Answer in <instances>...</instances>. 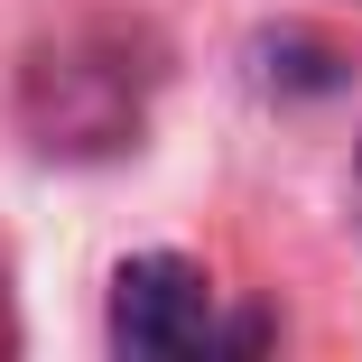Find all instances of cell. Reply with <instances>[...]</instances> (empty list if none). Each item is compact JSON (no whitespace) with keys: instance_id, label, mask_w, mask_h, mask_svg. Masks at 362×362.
I'll use <instances>...</instances> for the list:
<instances>
[{"instance_id":"1","label":"cell","mask_w":362,"mask_h":362,"mask_svg":"<svg viewBox=\"0 0 362 362\" xmlns=\"http://www.w3.org/2000/svg\"><path fill=\"white\" fill-rule=\"evenodd\" d=\"M168 84L158 37L130 19H84L19 65V121L47 158H121Z\"/></svg>"},{"instance_id":"2","label":"cell","mask_w":362,"mask_h":362,"mask_svg":"<svg viewBox=\"0 0 362 362\" xmlns=\"http://www.w3.org/2000/svg\"><path fill=\"white\" fill-rule=\"evenodd\" d=\"M279 325L260 307H223L214 269L186 251H139L112 269V353L130 362H214V353H269Z\"/></svg>"},{"instance_id":"3","label":"cell","mask_w":362,"mask_h":362,"mask_svg":"<svg viewBox=\"0 0 362 362\" xmlns=\"http://www.w3.org/2000/svg\"><path fill=\"white\" fill-rule=\"evenodd\" d=\"M19 344V307H10V251H0V353Z\"/></svg>"},{"instance_id":"4","label":"cell","mask_w":362,"mask_h":362,"mask_svg":"<svg viewBox=\"0 0 362 362\" xmlns=\"http://www.w3.org/2000/svg\"><path fill=\"white\" fill-rule=\"evenodd\" d=\"M353 177H362V149H353Z\"/></svg>"}]
</instances>
